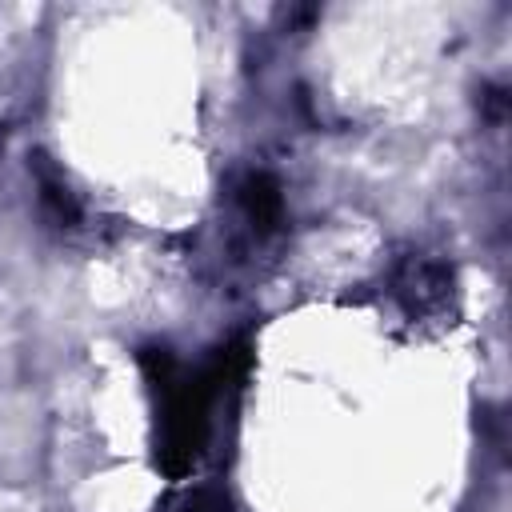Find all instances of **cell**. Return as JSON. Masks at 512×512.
<instances>
[{
  "label": "cell",
  "mask_w": 512,
  "mask_h": 512,
  "mask_svg": "<svg viewBox=\"0 0 512 512\" xmlns=\"http://www.w3.org/2000/svg\"><path fill=\"white\" fill-rule=\"evenodd\" d=\"M232 360H236L232 352H220L208 368L188 372V368H180V360L168 348L140 352V368L156 396V420H160L156 460L168 476H184L196 464V456L204 452L212 408H216L224 380L232 376Z\"/></svg>",
  "instance_id": "cell-1"
},
{
  "label": "cell",
  "mask_w": 512,
  "mask_h": 512,
  "mask_svg": "<svg viewBox=\"0 0 512 512\" xmlns=\"http://www.w3.org/2000/svg\"><path fill=\"white\" fill-rule=\"evenodd\" d=\"M392 300L412 324H444L456 316V272L452 264L412 252L392 268Z\"/></svg>",
  "instance_id": "cell-2"
},
{
  "label": "cell",
  "mask_w": 512,
  "mask_h": 512,
  "mask_svg": "<svg viewBox=\"0 0 512 512\" xmlns=\"http://www.w3.org/2000/svg\"><path fill=\"white\" fill-rule=\"evenodd\" d=\"M236 204H240L244 224L256 236H272L284 224V192L272 172H248L236 184Z\"/></svg>",
  "instance_id": "cell-3"
},
{
  "label": "cell",
  "mask_w": 512,
  "mask_h": 512,
  "mask_svg": "<svg viewBox=\"0 0 512 512\" xmlns=\"http://www.w3.org/2000/svg\"><path fill=\"white\" fill-rule=\"evenodd\" d=\"M36 184H40V204H44V212H48L60 228H76V224H80V204H76L72 188L64 184V176L44 164V156L36 160Z\"/></svg>",
  "instance_id": "cell-4"
},
{
  "label": "cell",
  "mask_w": 512,
  "mask_h": 512,
  "mask_svg": "<svg viewBox=\"0 0 512 512\" xmlns=\"http://www.w3.org/2000/svg\"><path fill=\"white\" fill-rule=\"evenodd\" d=\"M188 512H236V508L228 500H220V496H200V500L188 504Z\"/></svg>",
  "instance_id": "cell-5"
}]
</instances>
